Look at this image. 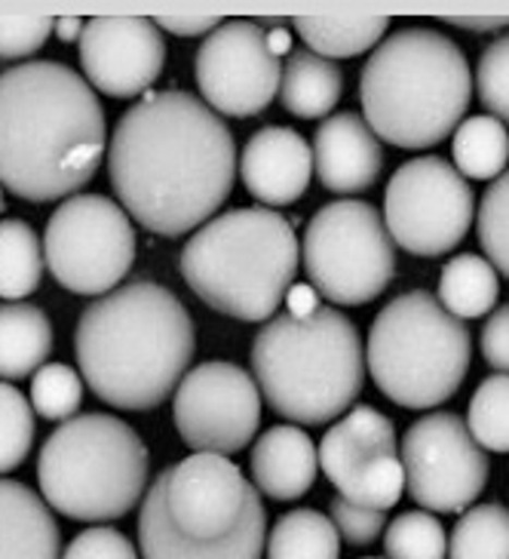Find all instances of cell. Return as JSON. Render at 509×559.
Listing matches in <instances>:
<instances>
[{"instance_id":"cell-1","label":"cell","mask_w":509,"mask_h":559,"mask_svg":"<svg viewBox=\"0 0 509 559\" xmlns=\"http://www.w3.org/2000/svg\"><path fill=\"white\" fill-rule=\"evenodd\" d=\"M108 176L120 206L160 237L203 228L237 179L230 127L194 93H145L117 120Z\"/></svg>"},{"instance_id":"cell-2","label":"cell","mask_w":509,"mask_h":559,"mask_svg":"<svg viewBox=\"0 0 509 559\" xmlns=\"http://www.w3.org/2000/svg\"><path fill=\"white\" fill-rule=\"evenodd\" d=\"M108 151L96 90L65 62L34 59L0 74V185L28 203L74 198Z\"/></svg>"},{"instance_id":"cell-3","label":"cell","mask_w":509,"mask_h":559,"mask_svg":"<svg viewBox=\"0 0 509 559\" xmlns=\"http://www.w3.org/2000/svg\"><path fill=\"white\" fill-rule=\"evenodd\" d=\"M194 350L191 313L154 280H135L96 298L74 330L83 384L101 403L126 412L157 409L175 394Z\"/></svg>"},{"instance_id":"cell-4","label":"cell","mask_w":509,"mask_h":559,"mask_svg":"<svg viewBox=\"0 0 509 559\" xmlns=\"http://www.w3.org/2000/svg\"><path fill=\"white\" fill-rule=\"evenodd\" d=\"M267 513L255 483L215 452L166 467L138 510L142 559H262Z\"/></svg>"},{"instance_id":"cell-5","label":"cell","mask_w":509,"mask_h":559,"mask_svg":"<svg viewBox=\"0 0 509 559\" xmlns=\"http://www.w3.org/2000/svg\"><path fill=\"white\" fill-rule=\"evenodd\" d=\"M362 120L380 142L424 151L458 130L473 102V71L439 28L409 25L387 34L360 78Z\"/></svg>"},{"instance_id":"cell-6","label":"cell","mask_w":509,"mask_h":559,"mask_svg":"<svg viewBox=\"0 0 509 559\" xmlns=\"http://www.w3.org/2000/svg\"><path fill=\"white\" fill-rule=\"evenodd\" d=\"M252 372L277 415L304 428L329 425L362 394V335L347 313L329 305L307 313L282 308L252 342Z\"/></svg>"},{"instance_id":"cell-7","label":"cell","mask_w":509,"mask_h":559,"mask_svg":"<svg viewBox=\"0 0 509 559\" xmlns=\"http://www.w3.org/2000/svg\"><path fill=\"white\" fill-rule=\"evenodd\" d=\"M301 264L295 228L267 206H240L209 218L179 255L187 289L213 311L264 323L280 311Z\"/></svg>"},{"instance_id":"cell-8","label":"cell","mask_w":509,"mask_h":559,"mask_svg":"<svg viewBox=\"0 0 509 559\" xmlns=\"http://www.w3.org/2000/svg\"><path fill=\"white\" fill-rule=\"evenodd\" d=\"M148 445L123 418L105 412H83L62 421L37 459L44 501L81 523L126 516L148 489Z\"/></svg>"},{"instance_id":"cell-9","label":"cell","mask_w":509,"mask_h":559,"mask_svg":"<svg viewBox=\"0 0 509 559\" xmlns=\"http://www.w3.org/2000/svg\"><path fill=\"white\" fill-rule=\"evenodd\" d=\"M473 360L466 323L427 289L396 296L375 317L365 369L380 394L402 409H436L458 394Z\"/></svg>"},{"instance_id":"cell-10","label":"cell","mask_w":509,"mask_h":559,"mask_svg":"<svg viewBox=\"0 0 509 559\" xmlns=\"http://www.w3.org/2000/svg\"><path fill=\"white\" fill-rule=\"evenodd\" d=\"M301 259L311 286L338 308L368 305L396 274V243L365 200H335L313 215Z\"/></svg>"},{"instance_id":"cell-11","label":"cell","mask_w":509,"mask_h":559,"mask_svg":"<svg viewBox=\"0 0 509 559\" xmlns=\"http://www.w3.org/2000/svg\"><path fill=\"white\" fill-rule=\"evenodd\" d=\"M44 262L74 296H108L135 262V230L126 210L105 194H74L50 215Z\"/></svg>"},{"instance_id":"cell-12","label":"cell","mask_w":509,"mask_h":559,"mask_svg":"<svg viewBox=\"0 0 509 559\" xmlns=\"http://www.w3.org/2000/svg\"><path fill=\"white\" fill-rule=\"evenodd\" d=\"M473 218L470 181L436 154L399 166L384 191V225L393 243L421 259H439L460 247Z\"/></svg>"},{"instance_id":"cell-13","label":"cell","mask_w":509,"mask_h":559,"mask_svg":"<svg viewBox=\"0 0 509 559\" xmlns=\"http://www.w3.org/2000/svg\"><path fill=\"white\" fill-rule=\"evenodd\" d=\"M405 492L414 504L436 513H460L476 504L492 464L455 412H429L402 437Z\"/></svg>"},{"instance_id":"cell-14","label":"cell","mask_w":509,"mask_h":559,"mask_svg":"<svg viewBox=\"0 0 509 559\" xmlns=\"http://www.w3.org/2000/svg\"><path fill=\"white\" fill-rule=\"evenodd\" d=\"M172 421L194 452L233 455L262 428L258 381L237 362H199L175 388Z\"/></svg>"},{"instance_id":"cell-15","label":"cell","mask_w":509,"mask_h":559,"mask_svg":"<svg viewBox=\"0 0 509 559\" xmlns=\"http://www.w3.org/2000/svg\"><path fill=\"white\" fill-rule=\"evenodd\" d=\"M194 74L203 102L218 117L262 115L277 99L282 81L280 56L267 47V37L258 22L230 19L221 22L209 37H203Z\"/></svg>"},{"instance_id":"cell-16","label":"cell","mask_w":509,"mask_h":559,"mask_svg":"<svg viewBox=\"0 0 509 559\" xmlns=\"http://www.w3.org/2000/svg\"><path fill=\"white\" fill-rule=\"evenodd\" d=\"M319 467L341 498L362 508H393L405 489L393 421L375 406H353L319 443Z\"/></svg>"},{"instance_id":"cell-17","label":"cell","mask_w":509,"mask_h":559,"mask_svg":"<svg viewBox=\"0 0 509 559\" xmlns=\"http://www.w3.org/2000/svg\"><path fill=\"white\" fill-rule=\"evenodd\" d=\"M81 66L86 83L111 99H142L166 66V37L145 16H96L83 25Z\"/></svg>"},{"instance_id":"cell-18","label":"cell","mask_w":509,"mask_h":559,"mask_svg":"<svg viewBox=\"0 0 509 559\" xmlns=\"http://www.w3.org/2000/svg\"><path fill=\"white\" fill-rule=\"evenodd\" d=\"M240 179L264 206H292L313 176L311 145L289 127H264L240 154Z\"/></svg>"},{"instance_id":"cell-19","label":"cell","mask_w":509,"mask_h":559,"mask_svg":"<svg viewBox=\"0 0 509 559\" xmlns=\"http://www.w3.org/2000/svg\"><path fill=\"white\" fill-rule=\"evenodd\" d=\"M384 169L380 139L353 111L326 117L313 135V173L331 194H360Z\"/></svg>"},{"instance_id":"cell-20","label":"cell","mask_w":509,"mask_h":559,"mask_svg":"<svg viewBox=\"0 0 509 559\" xmlns=\"http://www.w3.org/2000/svg\"><path fill=\"white\" fill-rule=\"evenodd\" d=\"M252 477L274 501H298L311 492L319 474V449L295 425L264 430L252 449Z\"/></svg>"},{"instance_id":"cell-21","label":"cell","mask_w":509,"mask_h":559,"mask_svg":"<svg viewBox=\"0 0 509 559\" xmlns=\"http://www.w3.org/2000/svg\"><path fill=\"white\" fill-rule=\"evenodd\" d=\"M52 508L19 479H0V559H59Z\"/></svg>"},{"instance_id":"cell-22","label":"cell","mask_w":509,"mask_h":559,"mask_svg":"<svg viewBox=\"0 0 509 559\" xmlns=\"http://www.w3.org/2000/svg\"><path fill=\"white\" fill-rule=\"evenodd\" d=\"M344 93L341 68L311 50H292L282 66V108L301 120H326Z\"/></svg>"},{"instance_id":"cell-23","label":"cell","mask_w":509,"mask_h":559,"mask_svg":"<svg viewBox=\"0 0 509 559\" xmlns=\"http://www.w3.org/2000/svg\"><path fill=\"white\" fill-rule=\"evenodd\" d=\"M52 350V323L37 305H0V379L22 381L34 376Z\"/></svg>"},{"instance_id":"cell-24","label":"cell","mask_w":509,"mask_h":559,"mask_svg":"<svg viewBox=\"0 0 509 559\" xmlns=\"http://www.w3.org/2000/svg\"><path fill=\"white\" fill-rule=\"evenodd\" d=\"M289 25L307 44V50L329 59V62L353 59L360 52L375 50L390 32V19L387 16H298Z\"/></svg>"},{"instance_id":"cell-25","label":"cell","mask_w":509,"mask_h":559,"mask_svg":"<svg viewBox=\"0 0 509 559\" xmlns=\"http://www.w3.org/2000/svg\"><path fill=\"white\" fill-rule=\"evenodd\" d=\"M500 296V280L488 259L476 252H460L439 274V301L458 320H476L494 311Z\"/></svg>"},{"instance_id":"cell-26","label":"cell","mask_w":509,"mask_h":559,"mask_svg":"<svg viewBox=\"0 0 509 559\" xmlns=\"http://www.w3.org/2000/svg\"><path fill=\"white\" fill-rule=\"evenodd\" d=\"M455 169L463 179L494 181L509 169V132L492 115L463 117L451 135Z\"/></svg>"},{"instance_id":"cell-27","label":"cell","mask_w":509,"mask_h":559,"mask_svg":"<svg viewBox=\"0 0 509 559\" xmlns=\"http://www.w3.org/2000/svg\"><path fill=\"white\" fill-rule=\"evenodd\" d=\"M267 559H341V535L326 513L289 510L267 535Z\"/></svg>"},{"instance_id":"cell-28","label":"cell","mask_w":509,"mask_h":559,"mask_svg":"<svg viewBox=\"0 0 509 559\" xmlns=\"http://www.w3.org/2000/svg\"><path fill=\"white\" fill-rule=\"evenodd\" d=\"M44 247L34 228L22 218H0V298L22 301L44 277Z\"/></svg>"},{"instance_id":"cell-29","label":"cell","mask_w":509,"mask_h":559,"mask_svg":"<svg viewBox=\"0 0 509 559\" xmlns=\"http://www.w3.org/2000/svg\"><path fill=\"white\" fill-rule=\"evenodd\" d=\"M448 559H509V508L476 504L451 528Z\"/></svg>"},{"instance_id":"cell-30","label":"cell","mask_w":509,"mask_h":559,"mask_svg":"<svg viewBox=\"0 0 509 559\" xmlns=\"http://www.w3.org/2000/svg\"><path fill=\"white\" fill-rule=\"evenodd\" d=\"M466 428L482 449L509 452V376L497 372L478 384L466 409Z\"/></svg>"},{"instance_id":"cell-31","label":"cell","mask_w":509,"mask_h":559,"mask_svg":"<svg viewBox=\"0 0 509 559\" xmlns=\"http://www.w3.org/2000/svg\"><path fill=\"white\" fill-rule=\"evenodd\" d=\"M387 559H448V535L427 510L399 513L384 532Z\"/></svg>"},{"instance_id":"cell-32","label":"cell","mask_w":509,"mask_h":559,"mask_svg":"<svg viewBox=\"0 0 509 559\" xmlns=\"http://www.w3.org/2000/svg\"><path fill=\"white\" fill-rule=\"evenodd\" d=\"M32 406L47 421H68L83 406V376L68 362H44L32 376Z\"/></svg>"},{"instance_id":"cell-33","label":"cell","mask_w":509,"mask_h":559,"mask_svg":"<svg viewBox=\"0 0 509 559\" xmlns=\"http://www.w3.org/2000/svg\"><path fill=\"white\" fill-rule=\"evenodd\" d=\"M34 443V406L10 381H0V474L16 471Z\"/></svg>"},{"instance_id":"cell-34","label":"cell","mask_w":509,"mask_h":559,"mask_svg":"<svg viewBox=\"0 0 509 559\" xmlns=\"http://www.w3.org/2000/svg\"><path fill=\"white\" fill-rule=\"evenodd\" d=\"M476 228L485 259L509 280V169L500 173L482 194Z\"/></svg>"},{"instance_id":"cell-35","label":"cell","mask_w":509,"mask_h":559,"mask_svg":"<svg viewBox=\"0 0 509 559\" xmlns=\"http://www.w3.org/2000/svg\"><path fill=\"white\" fill-rule=\"evenodd\" d=\"M476 93L485 111L509 127V32L497 34L478 56Z\"/></svg>"},{"instance_id":"cell-36","label":"cell","mask_w":509,"mask_h":559,"mask_svg":"<svg viewBox=\"0 0 509 559\" xmlns=\"http://www.w3.org/2000/svg\"><path fill=\"white\" fill-rule=\"evenodd\" d=\"M329 520L347 544L365 547V544L378 542V535L387 528V510L362 508V504H353L341 495H335L329 504Z\"/></svg>"},{"instance_id":"cell-37","label":"cell","mask_w":509,"mask_h":559,"mask_svg":"<svg viewBox=\"0 0 509 559\" xmlns=\"http://www.w3.org/2000/svg\"><path fill=\"white\" fill-rule=\"evenodd\" d=\"M56 22L47 16H0V59H28L50 40Z\"/></svg>"},{"instance_id":"cell-38","label":"cell","mask_w":509,"mask_h":559,"mask_svg":"<svg viewBox=\"0 0 509 559\" xmlns=\"http://www.w3.org/2000/svg\"><path fill=\"white\" fill-rule=\"evenodd\" d=\"M62 559H142L132 542L111 526L83 528L81 535L65 547Z\"/></svg>"},{"instance_id":"cell-39","label":"cell","mask_w":509,"mask_h":559,"mask_svg":"<svg viewBox=\"0 0 509 559\" xmlns=\"http://www.w3.org/2000/svg\"><path fill=\"white\" fill-rule=\"evenodd\" d=\"M482 357L485 362L509 376V301L500 305L492 317L485 320V330H482Z\"/></svg>"},{"instance_id":"cell-40","label":"cell","mask_w":509,"mask_h":559,"mask_svg":"<svg viewBox=\"0 0 509 559\" xmlns=\"http://www.w3.org/2000/svg\"><path fill=\"white\" fill-rule=\"evenodd\" d=\"M154 25L160 32L179 34V37H209V34L221 25L218 16H172V13H163V16L154 19Z\"/></svg>"},{"instance_id":"cell-41","label":"cell","mask_w":509,"mask_h":559,"mask_svg":"<svg viewBox=\"0 0 509 559\" xmlns=\"http://www.w3.org/2000/svg\"><path fill=\"white\" fill-rule=\"evenodd\" d=\"M451 28H460V32H473V34H507L509 32V16H448L445 19Z\"/></svg>"},{"instance_id":"cell-42","label":"cell","mask_w":509,"mask_h":559,"mask_svg":"<svg viewBox=\"0 0 509 559\" xmlns=\"http://www.w3.org/2000/svg\"><path fill=\"white\" fill-rule=\"evenodd\" d=\"M83 25H86L83 19H59L52 32L59 34V40H65V44H77L83 34Z\"/></svg>"},{"instance_id":"cell-43","label":"cell","mask_w":509,"mask_h":559,"mask_svg":"<svg viewBox=\"0 0 509 559\" xmlns=\"http://www.w3.org/2000/svg\"><path fill=\"white\" fill-rule=\"evenodd\" d=\"M0 213H3V185H0Z\"/></svg>"},{"instance_id":"cell-44","label":"cell","mask_w":509,"mask_h":559,"mask_svg":"<svg viewBox=\"0 0 509 559\" xmlns=\"http://www.w3.org/2000/svg\"><path fill=\"white\" fill-rule=\"evenodd\" d=\"M362 559H378V557H362Z\"/></svg>"}]
</instances>
